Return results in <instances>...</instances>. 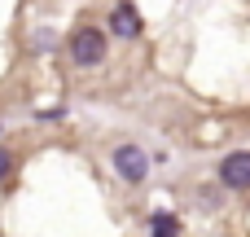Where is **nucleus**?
Wrapping results in <instances>:
<instances>
[{"mask_svg": "<svg viewBox=\"0 0 250 237\" xmlns=\"http://www.w3.org/2000/svg\"><path fill=\"white\" fill-rule=\"evenodd\" d=\"M114 172H119L127 185H141V180L149 176V154H145L141 145H119V150H114Z\"/></svg>", "mask_w": 250, "mask_h": 237, "instance_id": "obj_2", "label": "nucleus"}, {"mask_svg": "<svg viewBox=\"0 0 250 237\" xmlns=\"http://www.w3.org/2000/svg\"><path fill=\"white\" fill-rule=\"evenodd\" d=\"M220 180L229 189H250V150H237L220 163Z\"/></svg>", "mask_w": 250, "mask_h": 237, "instance_id": "obj_3", "label": "nucleus"}, {"mask_svg": "<svg viewBox=\"0 0 250 237\" xmlns=\"http://www.w3.org/2000/svg\"><path fill=\"white\" fill-rule=\"evenodd\" d=\"M9 172H13V154H9V150H0V180H4Z\"/></svg>", "mask_w": 250, "mask_h": 237, "instance_id": "obj_6", "label": "nucleus"}, {"mask_svg": "<svg viewBox=\"0 0 250 237\" xmlns=\"http://www.w3.org/2000/svg\"><path fill=\"white\" fill-rule=\"evenodd\" d=\"M70 57H75V66H97V62H105V35H101L97 26H79V31L70 35Z\"/></svg>", "mask_w": 250, "mask_h": 237, "instance_id": "obj_1", "label": "nucleus"}, {"mask_svg": "<svg viewBox=\"0 0 250 237\" xmlns=\"http://www.w3.org/2000/svg\"><path fill=\"white\" fill-rule=\"evenodd\" d=\"M110 31L114 35H141V13L132 9V4H114V13H110Z\"/></svg>", "mask_w": 250, "mask_h": 237, "instance_id": "obj_4", "label": "nucleus"}, {"mask_svg": "<svg viewBox=\"0 0 250 237\" xmlns=\"http://www.w3.org/2000/svg\"><path fill=\"white\" fill-rule=\"evenodd\" d=\"M149 233H154V237H180V220H176V215H167V211H158V215H154V224H149Z\"/></svg>", "mask_w": 250, "mask_h": 237, "instance_id": "obj_5", "label": "nucleus"}]
</instances>
